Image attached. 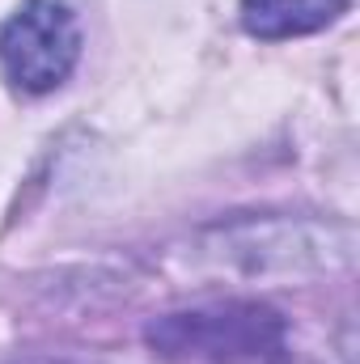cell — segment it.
<instances>
[{"label": "cell", "instance_id": "3957f363", "mask_svg": "<svg viewBox=\"0 0 360 364\" xmlns=\"http://www.w3.org/2000/svg\"><path fill=\"white\" fill-rule=\"evenodd\" d=\"M352 0H242V26L246 34L275 43V38H301L335 26L348 13Z\"/></svg>", "mask_w": 360, "mask_h": 364}, {"label": "cell", "instance_id": "7a4b0ae2", "mask_svg": "<svg viewBox=\"0 0 360 364\" xmlns=\"http://www.w3.org/2000/svg\"><path fill=\"white\" fill-rule=\"evenodd\" d=\"M81 60V26L64 0H26L0 26V68L21 93L60 90Z\"/></svg>", "mask_w": 360, "mask_h": 364}, {"label": "cell", "instance_id": "6da1fadb", "mask_svg": "<svg viewBox=\"0 0 360 364\" xmlns=\"http://www.w3.org/2000/svg\"><path fill=\"white\" fill-rule=\"evenodd\" d=\"M149 348L166 360L195 364H280L288 352L284 318L255 305V301H229V305H203L166 314L149 326Z\"/></svg>", "mask_w": 360, "mask_h": 364}]
</instances>
